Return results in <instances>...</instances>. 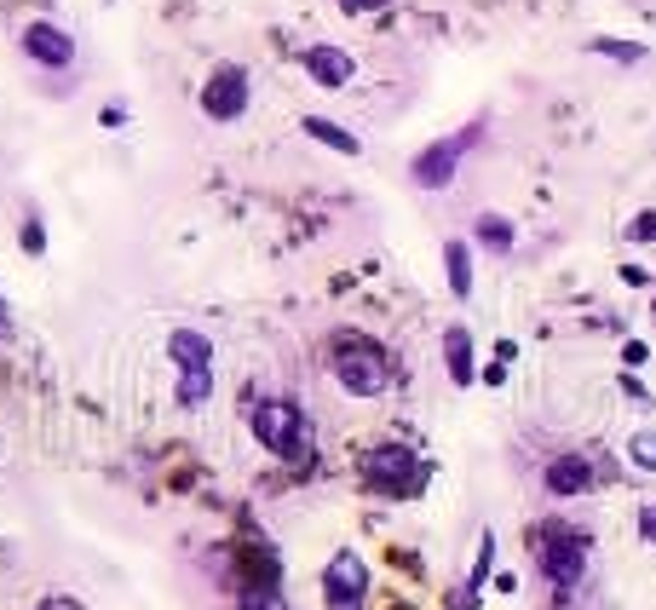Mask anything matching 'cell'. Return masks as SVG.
Instances as JSON below:
<instances>
[{"label": "cell", "instance_id": "1", "mask_svg": "<svg viewBox=\"0 0 656 610\" xmlns=\"http://www.w3.org/2000/svg\"><path fill=\"white\" fill-rule=\"evenodd\" d=\"M328 369H334V380H340L352 398H380L386 380H392V357H386V346L369 340V334H340L334 352H328Z\"/></svg>", "mask_w": 656, "mask_h": 610}, {"label": "cell", "instance_id": "2", "mask_svg": "<svg viewBox=\"0 0 656 610\" xmlns=\"http://www.w3.org/2000/svg\"><path fill=\"white\" fill-rule=\"evenodd\" d=\"M248 426H254L259 444L271 455H282V461H300L305 455V415L294 398H259L248 409Z\"/></svg>", "mask_w": 656, "mask_h": 610}, {"label": "cell", "instance_id": "3", "mask_svg": "<svg viewBox=\"0 0 656 610\" xmlns=\"http://www.w3.org/2000/svg\"><path fill=\"white\" fill-rule=\"evenodd\" d=\"M363 484L375 495H415L426 484V467L415 461L409 444H380L363 455Z\"/></svg>", "mask_w": 656, "mask_h": 610}, {"label": "cell", "instance_id": "4", "mask_svg": "<svg viewBox=\"0 0 656 610\" xmlns=\"http://www.w3.org/2000/svg\"><path fill=\"white\" fill-rule=\"evenodd\" d=\"M530 536H536L530 547H536L541 570H547L553 582H559V587L582 582V559H587V536H582V530H570V524H536Z\"/></svg>", "mask_w": 656, "mask_h": 610}, {"label": "cell", "instance_id": "5", "mask_svg": "<svg viewBox=\"0 0 656 610\" xmlns=\"http://www.w3.org/2000/svg\"><path fill=\"white\" fill-rule=\"evenodd\" d=\"M196 104H202V116H208V121L231 127V121L248 116V104H254V81H248V70H242V64H219V70L202 81Z\"/></svg>", "mask_w": 656, "mask_h": 610}, {"label": "cell", "instance_id": "6", "mask_svg": "<svg viewBox=\"0 0 656 610\" xmlns=\"http://www.w3.org/2000/svg\"><path fill=\"white\" fill-rule=\"evenodd\" d=\"M478 139V127H467L461 139H438V144H426L421 156H415V167H409V179L421 190H444L455 185V167H461V156H467V144Z\"/></svg>", "mask_w": 656, "mask_h": 610}, {"label": "cell", "instance_id": "7", "mask_svg": "<svg viewBox=\"0 0 656 610\" xmlns=\"http://www.w3.org/2000/svg\"><path fill=\"white\" fill-rule=\"evenodd\" d=\"M18 47H24L41 70H70L75 64V35L70 29H58V24H24Z\"/></svg>", "mask_w": 656, "mask_h": 610}, {"label": "cell", "instance_id": "8", "mask_svg": "<svg viewBox=\"0 0 656 610\" xmlns=\"http://www.w3.org/2000/svg\"><path fill=\"white\" fill-rule=\"evenodd\" d=\"M300 70L317 81V87H328V93H340L346 81L357 75V58L346 47H334V41H317V47L300 52Z\"/></svg>", "mask_w": 656, "mask_h": 610}, {"label": "cell", "instance_id": "9", "mask_svg": "<svg viewBox=\"0 0 656 610\" xmlns=\"http://www.w3.org/2000/svg\"><path fill=\"white\" fill-rule=\"evenodd\" d=\"M363 587H369V570H363V559H357L352 547L328 559V570H323V593H328V605H334V610L357 605V599H363Z\"/></svg>", "mask_w": 656, "mask_h": 610}, {"label": "cell", "instance_id": "10", "mask_svg": "<svg viewBox=\"0 0 656 610\" xmlns=\"http://www.w3.org/2000/svg\"><path fill=\"white\" fill-rule=\"evenodd\" d=\"M593 478H599V472H593V461H587L582 449H570V455H553V461L541 467V490H553V495H564V501H570V495H587V490H593Z\"/></svg>", "mask_w": 656, "mask_h": 610}, {"label": "cell", "instance_id": "11", "mask_svg": "<svg viewBox=\"0 0 656 610\" xmlns=\"http://www.w3.org/2000/svg\"><path fill=\"white\" fill-rule=\"evenodd\" d=\"M167 357H173V369H213V340L202 329H173Z\"/></svg>", "mask_w": 656, "mask_h": 610}, {"label": "cell", "instance_id": "12", "mask_svg": "<svg viewBox=\"0 0 656 610\" xmlns=\"http://www.w3.org/2000/svg\"><path fill=\"white\" fill-rule=\"evenodd\" d=\"M444 363H449V380L467 392L472 380H478V363H472V334H467V323H449V334H444Z\"/></svg>", "mask_w": 656, "mask_h": 610}, {"label": "cell", "instance_id": "13", "mask_svg": "<svg viewBox=\"0 0 656 610\" xmlns=\"http://www.w3.org/2000/svg\"><path fill=\"white\" fill-rule=\"evenodd\" d=\"M300 133H305V139H317V144H328L334 156H363V139H357L352 127L328 121V116H305V121H300Z\"/></svg>", "mask_w": 656, "mask_h": 610}, {"label": "cell", "instance_id": "14", "mask_svg": "<svg viewBox=\"0 0 656 610\" xmlns=\"http://www.w3.org/2000/svg\"><path fill=\"white\" fill-rule=\"evenodd\" d=\"M444 277L455 300H472V242H461V236L444 242Z\"/></svg>", "mask_w": 656, "mask_h": 610}, {"label": "cell", "instance_id": "15", "mask_svg": "<svg viewBox=\"0 0 656 610\" xmlns=\"http://www.w3.org/2000/svg\"><path fill=\"white\" fill-rule=\"evenodd\" d=\"M179 409H202L213 398V369H179Z\"/></svg>", "mask_w": 656, "mask_h": 610}, {"label": "cell", "instance_id": "16", "mask_svg": "<svg viewBox=\"0 0 656 610\" xmlns=\"http://www.w3.org/2000/svg\"><path fill=\"white\" fill-rule=\"evenodd\" d=\"M587 52H599V58H610V64H645V47H639V41H610V35H593V41H587Z\"/></svg>", "mask_w": 656, "mask_h": 610}, {"label": "cell", "instance_id": "17", "mask_svg": "<svg viewBox=\"0 0 656 610\" xmlns=\"http://www.w3.org/2000/svg\"><path fill=\"white\" fill-rule=\"evenodd\" d=\"M478 242H484V248H501V254H507V248H513V225H507L501 213H478Z\"/></svg>", "mask_w": 656, "mask_h": 610}, {"label": "cell", "instance_id": "18", "mask_svg": "<svg viewBox=\"0 0 656 610\" xmlns=\"http://www.w3.org/2000/svg\"><path fill=\"white\" fill-rule=\"evenodd\" d=\"M628 461L633 467H645V472H656V432H633L628 438Z\"/></svg>", "mask_w": 656, "mask_h": 610}, {"label": "cell", "instance_id": "19", "mask_svg": "<svg viewBox=\"0 0 656 610\" xmlns=\"http://www.w3.org/2000/svg\"><path fill=\"white\" fill-rule=\"evenodd\" d=\"M18 242H24L29 259H41V254H47V225H41L35 213H24V231H18Z\"/></svg>", "mask_w": 656, "mask_h": 610}, {"label": "cell", "instance_id": "20", "mask_svg": "<svg viewBox=\"0 0 656 610\" xmlns=\"http://www.w3.org/2000/svg\"><path fill=\"white\" fill-rule=\"evenodd\" d=\"M628 242H656V208L628 219Z\"/></svg>", "mask_w": 656, "mask_h": 610}, {"label": "cell", "instance_id": "21", "mask_svg": "<svg viewBox=\"0 0 656 610\" xmlns=\"http://www.w3.org/2000/svg\"><path fill=\"white\" fill-rule=\"evenodd\" d=\"M490 553H495V536H484V547H478V564H472V587L490 576Z\"/></svg>", "mask_w": 656, "mask_h": 610}, {"label": "cell", "instance_id": "22", "mask_svg": "<svg viewBox=\"0 0 656 610\" xmlns=\"http://www.w3.org/2000/svg\"><path fill=\"white\" fill-rule=\"evenodd\" d=\"M98 121H104L110 133H121V127H127V110H121V104H104V110H98Z\"/></svg>", "mask_w": 656, "mask_h": 610}, {"label": "cell", "instance_id": "23", "mask_svg": "<svg viewBox=\"0 0 656 610\" xmlns=\"http://www.w3.org/2000/svg\"><path fill=\"white\" fill-rule=\"evenodd\" d=\"M380 6H392V0H340V12H352V18H363V12H380Z\"/></svg>", "mask_w": 656, "mask_h": 610}, {"label": "cell", "instance_id": "24", "mask_svg": "<svg viewBox=\"0 0 656 610\" xmlns=\"http://www.w3.org/2000/svg\"><path fill=\"white\" fill-rule=\"evenodd\" d=\"M639 536L656 547V501H651V507H639Z\"/></svg>", "mask_w": 656, "mask_h": 610}, {"label": "cell", "instance_id": "25", "mask_svg": "<svg viewBox=\"0 0 656 610\" xmlns=\"http://www.w3.org/2000/svg\"><path fill=\"white\" fill-rule=\"evenodd\" d=\"M645 357H651V346H645V340H628V346H622V363H633V369H639Z\"/></svg>", "mask_w": 656, "mask_h": 610}, {"label": "cell", "instance_id": "26", "mask_svg": "<svg viewBox=\"0 0 656 610\" xmlns=\"http://www.w3.org/2000/svg\"><path fill=\"white\" fill-rule=\"evenodd\" d=\"M12 329V311H6V294H0V334Z\"/></svg>", "mask_w": 656, "mask_h": 610}]
</instances>
